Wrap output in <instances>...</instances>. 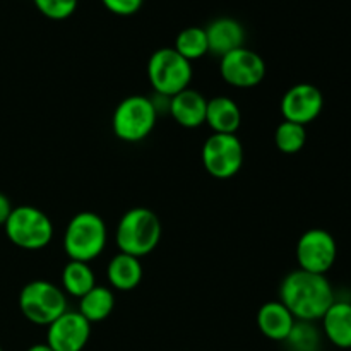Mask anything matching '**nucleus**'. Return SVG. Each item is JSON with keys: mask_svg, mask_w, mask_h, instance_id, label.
Returning a JSON list of instances; mask_svg holds the SVG:
<instances>
[{"mask_svg": "<svg viewBox=\"0 0 351 351\" xmlns=\"http://www.w3.org/2000/svg\"><path fill=\"white\" fill-rule=\"evenodd\" d=\"M335 300V290L326 274L295 269L280 285V302L297 321H321Z\"/></svg>", "mask_w": 351, "mask_h": 351, "instance_id": "1", "label": "nucleus"}, {"mask_svg": "<svg viewBox=\"0 0 351 351\" xmlns=\"http://www.w3.org/2000/svg\"><path fill=\"white\" fill-rule=\"evenodd\" d=\"M161 219L147 208H134L120 218L115 232V242L120 252L134 257H144L160 245Z\"/></svg>", "mask_w": 351, "mask_h": 351, "instance_id": "2", "label": "nucleus"}, {"mask_svg": "<svg viewBox=\"0 0 351 351\" xmlns=\"http://www.w3.org/2000/svg\"><path fill=\"white\" fill-rule=\"evenodd\" d=\"M108 233L101 216L82 211L72 216L64 233V250L71 261L91 263L101 256Z\"/></svg>", "mask_w": 351, "mask_h": 351, "instance_id": "3", "label": "nucleus"}, {"mask_svg": "<svg viewBox=\"0 0 351 351\" xmlns=\"http://www.w3.org/2000/svg\"><path fill=\"white\" fill-rule=\"evenodd\" d=\"M3 228L7 239L24 250L45 249L53 239V223L34 206L12 208Z\"/></svg>", "mask_w": 351, "mask_h": 351, "instance_id": "4", "label": "nucleus"}, {"mask_svg": "<svg viewBox=\"0 0 351 351\" xmlns=\"http://www.w3.org/2000/svg\"><path fill=\"white\" fill-rule=\"evenodd\" d=\"M156 119L158 110L153 99L143 95L127 96L113 112V134L125 143H139L153 132Z\"/></svg>", "mask_w": 351, "mask_h": 351, "instance_id": "5", "label": "nucleus"}, {"mask_svg": "<svg viewBox=\"0 0 351 351\" xmlns=\"http://www.w3.org/2000/svg\"><path fill=\"white\" fill-rule=\"evenodd\" d=\"M192 64L175 48H160L147 60V77L158 95L171 98L189 88L192 81Z\"/></svg>", "mask_w": 351, "mask_h": 351, "instance_id": "6", "label": "nucleus"}, {"mask_svg": "<svg viewBox=\"0 0 351 351\" xmlns=\"http://www.w3.org/2000/svg\"><path fill=\"white\" fill-rule=\"evenodd\" d=\"M19 308L24 317L38 326H50L67 312L65 291L45 280L27 283L19 293Z\"/></svg>", "mask_w": 351, "mask_h": 351, "instance_id": "7", "label": "nucleus"}, {"mask_svg": "<svg viewBox=\"0 0 351 351\" xmlns=\"http://www.w3.org/2000/svg\"><path fill=\"white\" fill-rule=\"evenodd\" d=\"M202 165L211 177L228 180L243 167L242 141L235 134H213L202 146Z\"/></svg>", "mask_w": 351, "mask_h": 351, "instance_id": "8", "label": "nucleus"}, {"mask_svg": "<svg viewBox=\"0 0 351 351\" xmlns=\"http://www.w3.org/2000/svg\"><path fill=\"white\" fill-rule=\"evenodd\" d=\"M338 245L328 230L311 228L302 233L297 242L298 269L326 274L336 263Z\"/></svg>", "mask_w": 351, "mask_h": 351, "instance_id": "9", "label": "nucleus"}, {"mask_svg": "<svg viewBox=\"0 0 351 351\" xmlns=\"http://www.w3.org/2000/svg\"><path fill=\"white\" fill-rule=\"evenodd\" d=\"M219 72L223 81L233 88H254L266 75V62L257 51L242 47L223 55Z\"/></svg>", "mask_w": 351, "mask_h": 351, "instance_id": "10", "label": "nucleus"}, {"mask_svg": "<svg viewBox=\"0 0 351 351\" xmlns=\"http://www.w3.org/2000/svg\"><path fill=\"white\" fill-rule=\"evenodd\" d=\"M280 108L285 120L305 127L321 115L324 108V96L317 86L311 82H298L285 93Z\"/></svg>", "mask_w": 351, "mask_h": 351, "instance_id": "11", "label": "nucleus"}, {"mask_svg": "<svg viewBox=\"0 0 351 351\" xmlns=\"http://www.w3.org/2000/svg\"><path fill=\"white\" fill-rule=\"evenodd\" d=\"M47 328V345L53 351H82L91 336V322L77 311L64 312Z\"/></svg>", "mask_w": 351, "mask_h": 351, "instance_id": "12", "label": "nucleus"}, {"mask_svg": "<svg viewBox=\"0 0 351 351\" xmlns=\"http://www.w3.org/2000/svg\"><path fill=\"white\" fill-rule=\"evenodd\" d=\"M204 29L208 36L209 53L218 57L242 48L245 43V27L233 17H219Z\"/></svg>", "mask_w": 351, "mask_h": 351, "instance_id": "13", "label": "nucleus"}, {"mask_svg": "<svg viewBox=\"0 0 351 351\" xmlns=\"http://www.w3.org/2000/svg\"><path fill=\"white\" fill-rule=\"evenodd\" d=\"M208 99L195 89H184L170 98V113L178 125L185 129H197L206 123Z\"/></svg>", "mask_w": 351, "mask_h": 351, "instance_id": "14", "label": "nucleus"}, {"mask_svg": "<svg viewBox=\"0 0 351 351\" xmlns=\"http://www.w3.org/2000/svg\"><path fill=\"white\" fill-rule=\"evenodd\" d=\"M297 319L280 300L266 302L257 312V328L273 341H285L293 329Z\"/></svg>", "mask_w": 351, "mask_h": 351, "instance_id": "15", "label": "nucleus"}, {"mask_svg": "<svg viewBox=\"0 0 351 351\" xmlns=\"http://www.w3.org/2000/svg\"><path fill=\"white\" fill-rule=\"evenodd\" d=\"M321 321L329 343L341 350L351 348V302L335 300Z\"/></svg>", "mask_w": 351, "mask_h": 351, "instance_id": "16", "label": "nucleus"}, {"mask_svg": "<svg viewBox=\"0 0 351 351\" xmlns=\"http://www.w3.org/2000/svg\"><path fill=\"white\" fill-rule=\"evenodd\" d=\"M206 123L215 134H235L242 125L240 106L228 96H216L208 99Z\"/></svg>", "mask_w": 351, "mask_h": 351, "instance_id": "17", "label": "nucleus"}, {"mask_svg": "<svg viewBox=\"0 0 351 351\" xmlns=\"http://www.w3.org/2000/svg\"><path fill=\"white\" fill-rule=\"evenodd\" d=\"M106 276L115 290L130 291L139 287L143 280V264L137 257L119 252L110 259Z\"/></svg>", "mask_w": 351, "mask_h": 351, "instance_id": "18", "label": "nucleus"}, {"mask_svg": "<svg viewBox=\"0 0 351 351\" xmlns=\"http://www.w3.org/2000/svg\"><path fill=\"white\" fill-rule=\"evenodd\" d=\"M96 287L95 271L89 263L69 261L62 269V290L75 298H82L89 290Z\"/></svg>", "mask_w": 351, "mask_h": 351, "instance_id": "19", "label": "nucleus"}, {"mask_svg": "<svg viewBox=\"0 0 351 351\" xmlns=\"http://www.w3.org/2000/svg\"><path fill=\"white\" fill-rule=\"evenodd\" d=\"M113 307H115V297H113L112 290L96 285L84 297L79 298L77 312L86 321L95 324V322H101L106 317H110V314L113 312Z\"/></svg>", "mask_w": 351, "mask_h": 351, "instance_id": "20", "label": "nucleus"}, {"mask_svg": "<svg viewBox=\"0 0 351 351\" xmlns=\"http://www.w3.org/2000/svg\"><path fill=\"white\" fill-rule=\"evenodd\" d=\"M173 48L182 55V57L187 58L189 62L204 57L206 53H209L206 29L199 26L185 27V29H182L180 33H178Z\"/></svg>", "mask_w": 351, "mask_h": 351, "instance_id": "21", "label": "nucleus"}, {"mask_svg": "<svg viewBox=\"0 0 351 351\" xmlns=\"http://www.w3.org/2000/svg\"><path fill=\"white\" fill-rule=\"evenodd\" d=\"M276 147L285 154H297L307 143V130L304 125L283 120L274 132Z\"/></svg>", "mask_w": 351, "mask_h": 351, "instance_id": "22", "label": "nucleus"}, {"mask_svg": "<svg viewBox=\"0 0 351 351\" xmlns=\"http://www.w3.org/2000/svg\"><path fill=\"white\" fill-rule=\"evenodd\" d=\"M285 341L291 351H321L322 336L314 322L297 321Z\"/></svg>", "mask_w": 351, "mask_h": 351, "instance_id": "23", "label": "nucleus"}, {"mask_svg": "<svg viewBox=\"0 0 351 351\" xmlns=\"http://www.w3.org/2000/svg\"><path fill=\"white\" fill-rule=\"evenodd\" d=\"M33 3L48 19L64 21L75 12L79 0H33Z\"/></svg>", "mask_w": 351, "mask_h": 351, "instance_id": "24", "label": "nucleus"}, {"mask_svg": "<svg viewBox=\"0 0 351 351\" xmlns=\"http://www.w3.org/2000/svg\"><path fill=\"white\" fill-rule=\"evenodd\" d=\"M144 0H101L106 10L115 16H132L143 7Z\"/></svg>", "mask_w": 351, "mask_h": 351, "instance_id": "25", "label": "nucleus"}, {"mask_svg": "<svg viewBox=\"0 0 351 351\" xmlns=\"http://www.w3.org/2000/svg\"><path fill=\"white\" fill-rule=\"evenodd\" d=\"M10 211H12V204H10L9 197L0 192V225H3V223L7 221Z\"/></svg>", "mask_w": 351, "mask_h": 351, "instance_id": "26", "label": "nucleus"}, {"mask_svg": "<svg viewBox=\"0 0 351 351\" xmlns=\"http://www.w3.org/2000/svg\"><path fill=\"white\" fill-rule=\"evenodd\" d=\"M27 351H53L47 343H41V345H33Z\"/></svg>", "mask_w": 351, "mask_h": 351, "instance_id": "27", "label": "nucleus"}, {"mask_svg": "<svg viewBox=\"0 0 351 351\" xmlns=\"http://www.w3.org/2000/svg\"><path fill=\"white\" fill-rule=\"evenodd\" d=\"M0 351H3V350H2V346H0Z\"/></svg>", "mask_w": 351, "mask_h": 351, "instance_id": "28", "label": "nucleus"}]
</instances>
